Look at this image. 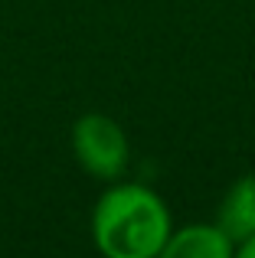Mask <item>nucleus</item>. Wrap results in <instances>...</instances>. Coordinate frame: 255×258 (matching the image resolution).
<instances>
[{
    "label": "nucleus",
    "mask_w": 255,
    "mask_h": 258,
    "mask_svg": "<svg viewBox=\"0 0 255 258\" xmlns=\"http://www.w3.org/2000/svg\"><path fill=\"white\" fill-rule=\"evenodd\" d=\"M170 232V209L144 183L115 180L92 209V242L102 258H157Z\"/></svg>",
    "instance_id": "nucleus-1"
},
{
    "label": "nucleus",
    "mask_w": 255,
    "mask_h": 258,
    "mask_svg": "<svg viewBox=\"0 0 255 258\" xmlns=\"http://www.w3.org/2000/svg\"><path fill=\"white\" fill-rule=\"evenodd\" d=\"M72 154L89 176L102 183H115L128 170L131 144H128L124 127L115 118L92 111L72 124Z\"/></svg>",
    "instance_id": "nucleus-2"
},
{
    "label": "nucleus",
    "mask_w": 255,
    "mask_h": 258,
    "mask_svg": "<svg viewBox=\"0 0 255 258\" xmlns=\"http://www.w3.org/2000/svg\"><path fill=\"white\" fill-rule=\"evenodd\" d=\"M157 258H236V242L216 222H186L170 232Z\"/></svg>",
    "instance_id": "nucleus-3"
},
{
    "label": "nucleus",
    "mask_w": 255,
    "mask_h": 258,
    "mask_svg": "<svg viewBox=\"0 0 255 258\" xmlns=\"http://www.w3.org/2000/svg\"><path fill=\"white\" fill-rule=\"evenodd\" d=\"M216 226L229 235L232 242H245L255 235V173H245L226 189L219 203Z\"/></svg>",
    "instance_id": "nucleus-4"
},
{
    "label": "nucleus",
    "mask_w": 255,
    "mask_h": 258,
    "mask_svg": "<svg viewBox=\"0 0 255 258\" xmlns=\"http://www.w3.org/2000/svg\"><path fill=\"white\" fill-rule=\"evenodd\" d=\"M236 258H255V235L236 245Z\"/></svg>",
    "instance_id": "nucleus-5"
}]
</instances>
